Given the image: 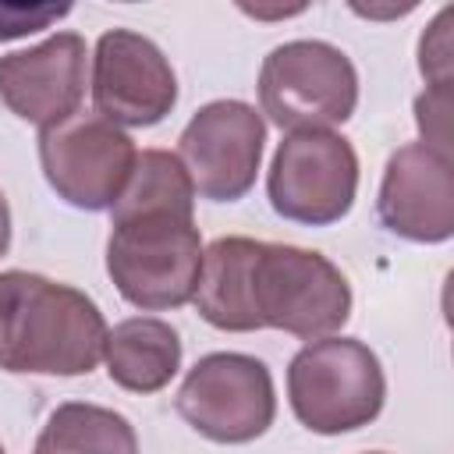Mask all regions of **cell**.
Wrapping results in <instances>:
<instances>
[{"mask_svg": "<svg viewBox=\"0 0 454 454\" xmlns=\"http://www.w3.org/2000/svg\"><path fill=\"white\" fill-rule=\"evenodd\" d=\"M287 401L294 419L319 436L369 426L387 401V376L358 337L309 340L287 365Z\"/></svg>", "mask_w": 454, "mask_h": 454, "instance_id": "cell-4", "label": "cell"}, {"mask_svg": "<svg viewBox=\"0 0 454 454\" xmlns=\"http://www.w3.org/2000/svg\"><path fill=\"white\" fill-rule=\"evenodd\" d=\"M0 454H4V447H0Z\"/></svg>", "mask_w": 454, "mask_h": 454, "instance_id": "cell-20", "label": "cell"}, {"mask_svg": "<svg viewBox=\"0 0 454 454\" xmlns=\"http://www.w3.org/2000/svg\"><path fill=\"white\" fill-rule=\"evenodd\" d=\"M99 305L60 280L28 270L0 273V369L32 376H89L103 362Z\"/></svg>", "mask_w": 454, "mask_h": 454, "instance_id": "cell-2", "label": "cell"}, {"mask_svg": "<svg viewBox=\"0 0 454 454\" xmlns=\"http://www.w3.org/2000/svg\"><path fill=\"white\" fill-rule=\"evenodd\" d=\"M447 18L450 7L436 14V21L426 28L419 43V67L429 78V85H450V39H447Z\"/></svg>", "mask_w": 454, "mask_h": 454, "instance_id": "cell-17", "label": "cell"}, {"mask_svg": "<svg viewBox=\"0 0 454 454\" xmlns=\"http://www.w3.org/2000/svg\"><path fill=\"white\" fill-rule=\"evenodd\" d=\"M7 248H11V206H7V199L0 192V255Z\"/></svg>", "mask_w": 454, "mask_h": 454, "instance_id": "cell-18", "label": "cell"}, {"mask_svg": "<svg viewBox=\"0 0 454 454\" xmlns=\"http://www.w3.org/2000/svg\"><path fill=\"white\" fill-rule=\"evenodd\" d=\"M369 454H383V450H369Z\"/></svg>", "mask_w": 454, "mask_h": 454, "instance_id": "cell-19", "label": "cell"}, {"mask_svg": "<svg viewBox=\"0 0 454 454\" xmlns=\"http://www.w3.org/2000/svg\"><path fill=\"white\" fill-rule=\"evenodd\" d=\"M358 106L351 57L323 39L273 46L259 67V114L287 131H333Z\"/></svg>", "mask_w": 454, "mask_h": 454, "instance_id": "cell-5", "label": "cell"}, {"mask_svg": "<svg viewBox=\"0 0 454 454\" xmlns=\"http://www.w3.org/2000/svg\"><path fill=\"white\" fill-rule=\"evenodd\" d=\"M380 223L415 245H440L454 234V170L450 156L408 142L383 167L376 195Z\"/></svg>", "mask_w": 454, "mask_h": 454, "instance_id": "cell-12", "label": "cell"}, {"mask_svg": "<svg viewBox=\"0 0 454 454\" xmlns=\"http://www.w3.org/2000/svg\"><path fill=\"white\" fill-rule=\"evenodd\" d=\"M358 192L355 145L337 131H287L266 174V195L277 216L305 227L344 220Z\"/></svg>", "mask_w": 454, "mask_h": 454, "instance_id": "cell-7", "label": "cell"}, {"mask_svg": "<svg viewBox=\"0 0 454 454\" xmlns=\"http://www.w3.org/2000/svg\"><path fill=\"white\" fill-rule=\"evenodd\" d=\"M192 301L216 330H284L319 340L348 323L351 284L323 252L231 234L202 252Z\"/></svg>", "mask_w": 454, "mask_h": 454, "instance_id": "cell-1", "label": "cell"}, {"mask_svg": "<svg viewBox=\"0 0 454 454\" xmlns=\"http://www.w3.org/2000/svg\"><path fill=\"white\" fill-rule=\"evenodd\" d=\"M415 121L422 131V145L450 156V89L447 85H429L415 99Z\"/></svg>", "mask_w": 454, "mask_h": 454, "instance_id": "cell-15", "label": "cell"}, {"mask_svg": "<svg viewBox=\"0 0 454 454\" xmlns=\"http://www.w3.org/2000/svg\"><path fill=\"white\" fill-rule=\"evenodd\" d=\"M89 89V46L78 32H53L39 46L0 57L4 106L39 131L78 114Z\"/></svg>", "mask_w": 454, "mask_h": 454, "instance_id": "cell-11", "label": "cell"}, {"mask_svg": "<svg viewBox=\"0 0 454 454\" xmlns=\"http://www.w3.org/2000/svg\"><path fill=\"white\" fill-rule=\"evenodd\" d=\"M71 14V4H0V43L50 28Z\"/></svg>", "mask_w": 454, "mask_h": 454, "instance_id": "cell-16", "label": "cell"}, {"mask_svg": "<svg viewBox=\"0 0 454 454\" xmlns=\"http://www.w3.org/2000/svg\"><path fill=\"white\" fill-rule=\"evenodd\" d=\"M92 103L96 114L117 128H153L177 103V74L163 50L131 28H110L92 53Z\"/></svg>", "mask_w": 454, "mask_h": 454, "instance_id": "cell-10", "label": "cell"}, {"mask_svg": "<svg viewBox=\"0 0 454 454\" xmlns=\"http://www.w3.org/2000/svg\"><path fill=\"white\" fill-rule=\"evenodd\" d=\"M110 380L128 394H156L181 369V337L167 319L131 316L121 319L103 344Z\"/></svg>", "mask_w": 454, "mask_h": 454, "instance_id": "cell-13", "label": "cell"}, {"mask_svg": "<svg viewBox=\"0 0 454 454\" xmlns=\"http://www.w3.org/2000/svg\"><path fill=\"white\" fill-rule=\"evenodd\" d=\"M174 408L213 443H252L277 419V390L255 355L213 351L188 369Z\"/></svg>", "mask_w": 454, "mask_h": 454, "instance_id": "cell-6", "label": "cell"}, {"mask_svg": "<svg viewBox=\"0 0 454 454\" xmlns=\"http://www.w3.org/2000/svg\"><path fill=\"white\" fill-rule=\"evenodd\" d=\"M266 145V121L241 99H213L192 114L177 138V160L195 195L238 202L252 192Z\"/></svg>", "mask_w": 454, "mask_h": 454, "instance_id": "cell-9", "label": "cell"}, {"mask_svg": "<svg viewBox=\"0 0 454 454\" xmlns=\"http://www.w3.org/2000/svg\"><path fill=\"white\" fill-rule=\"evenodd\" d=\"M138 149L131 135L96 110L71 114L39 131V163L46 184L74 209H110L135 170Z\"/></svg>", "mask_w": 454, "mask_h": 454, "instance_id": "cell-8", "label": "cell"}, {"mask_svg": "<svg viewBox=\"0 0 454 454\" xmlns=\"http://www.w3.org/2000/svg\"><path fill=\"white\" fill-rule=\"evenodd\" d=\"M35 454H138L135 426L103 404H57L35 440Z\"/></svg>", "mask_w": 454, "mask_h": 454, "instance_id": "cell-14", "label": "cell"}, {"mask_svg": "<svg viewBox=\"0 0 454 454\" xmlns=\"http://www.w3.org/2000/svg\"><path fill=\"white\" fill-rule=\"evenodd\" d=\"M202 252L192 209H110L106 273L135 309L188 305L199 287Z\"/></svg>", "mask_w": 454, "mask_h": 454, "instance_id": "cell-3", "label": "cell"}]
</instances>
